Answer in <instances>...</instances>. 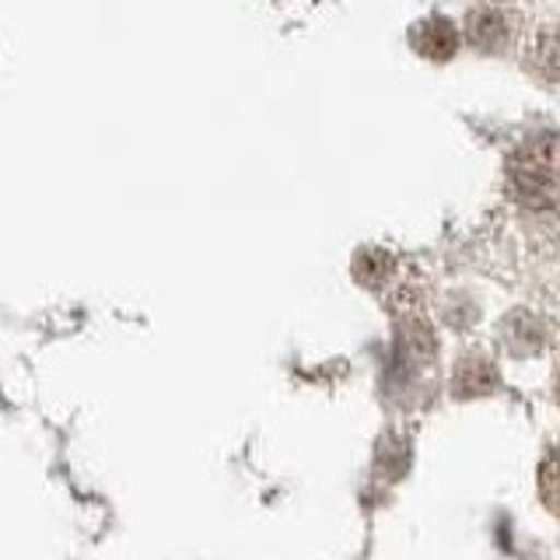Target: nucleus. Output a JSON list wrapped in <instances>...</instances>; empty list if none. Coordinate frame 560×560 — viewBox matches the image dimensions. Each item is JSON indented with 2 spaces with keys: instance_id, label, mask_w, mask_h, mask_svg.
Wrapping results in <instances>:
<instances>
[{
  "instance_id": "nucleus-1",
  "label": "nucleus",
  "mask_w": 560,
  "mask_h": 560,
  "mask_svg": "<svg viewBox=\"0 0 560 560\" xmlns=\"http://www.w3.org/2000/svg\"><path fill=\"white\" fill-rule=\"evenodd\" d=\"M508 183L522 207L560 210V137L542 133L525 140L508 162Z\"/></svg>"
},
{
  "instance_id": "nucleus-2",
  "label": "nucleus",
  "mask_w": 560,
  "mask_h": 560,
  "mask_svg": "<svg viewBox=\"0 0 560 560\" xmlns=\"http://www.w3.org/2000/svg\"><path fill=\"white\" fill-rule=\"evenodd\" d=\"M539 498L553 515H560V445L550 448L547 459L539 463Z\"/></svg>"
},
{
  "instance_id": "nucleus-3",
  "label": "nucleus",
  "mask_w": 560,
  "mask_h": 560,
  "mask_svg": "<svg viewBox=\"0 0 560 560\" xmlns=\"http://www.w3.org/2000/svg\"><path fill=\"white\" fill-rule=\"evenodd\" d=\"M557 399H560V375H557Z\"/></svg>"
}]
</instances>
